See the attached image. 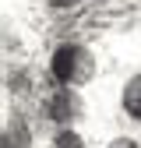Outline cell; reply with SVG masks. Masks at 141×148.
Segmentation results:
<instances>
[{"label":"cell","instance_id":"5b68a950","mask_svg":"<svg viewBox=\"0 0 141 148\" xmlns=\"http://www.w3.org/2000/svg\"><path fill=\"white\" fill-rule=\"evenodd\" d=\"M53 148H85V141H81V134H74V131H60L57 138H53Z\"/></svg>","mask_w":141,"mask_h":148},{"label":"cell","instance_id":"277c9868","mask_svg":"<svg viewBox=\"0 0 141 148\" xmlns=\"http://www.w3.org/2000/svg\"><path fill=\"white\" fill-rule=\"evenodd\" d=\"M4 148H32V138H28V131H25L21 120L7 123V131H4Z\"/></svg>","mask_w":141,"mask_h":148},{"label":"cell","instance_id":"3957f363","mask_svg":"<svg viewBox=\"0 0 141 148\" xmlns=\"http://www.w3.org/2000/svg\"><path fill=\"white\" fill-rule=\"evenodd\" d=\"M123 109H127L134 120H141V74L131 78L127 88H123Z\"/></svg>","mask_w":141,"mask_h":148},{"label":"cell","instance_id":"7a4b0ae2","mask_svg":"<svg viewBox=\"0 0 141 148\" xmlns=\"http://www.w3.org/2000/svg\"><path fill=\"white\" fill-rule=\"evenodd\" d=\"M74 113H78V102H74V95H70V92H57V95H49V102H46V116H49L53 123H67Z\"/></svg>","mask_w":141,"mask_h":148},{"label":"cell","instance_id":"6da1fadb","mask_svg":"<svg viewBox=\"0 0 141 148\" xmlns=\"http://www.w3.org/2000/svg\"><path fill=\"white\" fill-rule=\"evenodd\" d=\"M88 67H92L88 53H85L81 46H74V42L60 46L57 53H53V60H49V71H53V78H57L60 85L85 81V78H88Z\"/></svg>","mask_w":141,"mask_h":148},{"label":"cell","instance_id":"8992f818","mask_svg":"<svg viewBox=\"0 0 141 148\" xmlns=\"http://www.w3.org/2000/svg\"><path fill=\"white\" fill-rule=\"evenodd\" d=\"M110 148H138V141H131V138H116V141H110Z\"/></svg>","mask_w":141,"mask_h":148},{"label":"cell","instance_id":"52a82bcc","mask_svg":"<svg viewBox=\"0 0 141 148\" xmlns=\"http://www.w3.org/2000/svg\"><path fill=\"white\" fill-rule=\"evenodd\" d=\"M46 4H49V7H57V11H64V7H74L78 0H46Z\"/></svg>","mask_w":141,"mask_h":148}]
</instances>
